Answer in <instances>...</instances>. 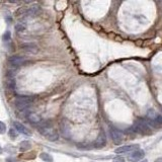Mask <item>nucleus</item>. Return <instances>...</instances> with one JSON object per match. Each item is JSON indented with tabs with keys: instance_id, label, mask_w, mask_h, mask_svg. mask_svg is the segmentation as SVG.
Wrapping results in <instances>:
<instances>
[{
	"instance_id": "20e7f679",
	"label": "nucleus",
	"mask_w": 162,
	"mask_h": 162,
	"mask_svg": "<svg viewBox=\"0 0 162 162\" xmlns=\"http://www.w3.org/2000/svg\"><path fill=\"white\" fill-rule=\"evenodd\" d=\"M41 132H42V134H43L44 136L50 141H57L59 139L58 132H57L55 129L52 128V127H48V126H46V127H43V129L41 130Z\"/></svg>"
},
{
	"instance_id": "f257e3e1",
	"label": "nucleus",
	"mask_w": 162,
	"mask_h": 162,
	"mask_svg": "<svg viewBox=\"0 0 162 162\" xmlns=\"http://www.w3.org/2000/svg\"><path fill=\"white\" fill-rule=\"evenodd\" d=\"M133 130L138 134L144 135V136H150L152 134V130L150 128V125L148 122L143 119H138L136 122L134 123Z\"/></svg>"
},
{
	"instance_id": "b1692460",
	"label": "nucleus",
	"mask_w": 162,
	"mask_h": 162,
	"mask_svg": "<svg viewBox=\"0 0 162 162\" xmlns=\"http://www.w3.org/2000/svg\"><path fill=\"white\" fill-rule=\"evenodd\" d=\"M141 162H147V160H142V161H141Z\"/></svg>"
},
{
	"instance_id": "7ed1b4c3",
	"label": "nucleus",
	"mask_w": 162,
	"mask_h": 162,
	"mask_svg": "<svg viewBox=\"0 0 162 162\" xmlns=\"http://www.w3.org/2000/svg\"><path fill=\"white\" fill-rule=\"evenodd\" d=\"M19 49L28 54H38L40 48L34 42H23L19 45Z\"/></svg>"
},
{
	"instance_id": "ddd939ff",
	"label": "nucleus",
	"mask_w": 162,
	"mask_h": 162,
	"mask_svg": "<svg viewBox=\"0 0 162 162\" xmlns=\"http://www.w3.org/2000/svg\"><path fill=\"white\" fill-rule=\"evenodd\" d=\"M28 29V22L25 19H20V22H19L15 25V32L17 34H22L25 32Z\"/></svg>"
},
{
	"instance_id": "dca6fc26",
	"label": "nucleus",
	"mask_w": 162,
	"mask_h": 162,
	"mask_svg": "<svg viewBox=\"0 0 162 162\" xmlns=\"http://www.w3.org/2000/svg\"><path fill=\"white\" fill-rule=\"evenodd\" d=\"M31 147H32V145L29 141H22L19 145V149L22 150V151H28L29 149H31Z\"/></svg>"
},
{
	"instance_id": "2eb2a0df",
	"label": "nucleus",
	"mask_w": 162,
	"mask_h": 162,
	"mask_svg": "<svg viewBox=\"0 0 162 162\" xmlns=\"http://www.w3.org/2000/svg\"><path fill=\"white\" fill-rule=\"evenodd\" d=\"M26 9H28V7H26V6L19 8V9L16 10V12H15V16L19 17V19H26Z\"/></svg>"
},
{
	"instance_id": "423d86ee",
	"label": "nucleus",
	"mask_w": 162,
	"mask_h": 162,
	"mask_svg": "<svg viewBox=\"0 0 162 162\" xmlns=\"http://www.w3.org/2000/svg\"><path fill=\"white\" fill-rule=\"evenodd\" d=\"M25 62H26V58L20 55H13L9 58L10 65L13 66V67H20L23 64H25Z\"/></svg>"
},
{
	"instance_id": "4468645a",
	"label": "nucleus",
	"mask_w": 162,
	"mask_h": 162,
	"mask_svg": "<svg viewBox=\"0 0 162 162\" xmlns=\"http://www.w3.org/2000/svg\"><path fill=\"white\" fill-rule=\"evenodd\" d=\"M28 120L29 123H32V124H38V123H40L42 121V118L39 113H29L28 115Z\"/></svg>"
},
{
	"instance_id": "f3484780",
	"label": "nucleus",
	"mask_w": 162,
	"mask_h": 162,
	"mask_svg": "<svg viewBox=\"0 0 162 162\" xmlns=\"http://www.w3.org/2000/svg\"><path fill=\"white\" fill-rule=\"evenodd\" d=\"M40 157H41V159H43V160L46 161V162H52L53 161L52 156L49 155L48 153H41Z\"/></svg>"
},
{
	"instance_id": "9b49d317",
	"label": "nucleus",
	"mask_w": 162,
	"mask_h": 162,
	"mask_svg": "<svg viewBox=\"0 0 162 162\" xmlns=\"http://www.w3.org/2000/svg\"><path fill=\"white\" fill-rule=\"evenodd\" d=\"M148 124L156 129H162V116H156L152 118L148 121Z\"/></svg>"
},
{
	"instance_id": "4be33fe9",
	"label": "nucleus",
	"mask_w": 162,
	"mask_h": 162,
	"mask_svg": "<svg viewBox=\"0 0 162 162\" xmlns=\"http://www.w3.org/2000/svg\"><path fill=\"white\" fill-rule=\"evenodd\" d=\"M25 2H26V3H31V2H34V0H23Z\"/></svg>"
},
{
	"instance_id": "a211bd4d",
	"label": "nucleus",
	"mask_w": 162,
	"mask_h": 162,
	"mask_svg": "<svg viewBox=\"0 0 162 162\" xmlns=\"http://www.w3.org/2000/svg\"><path fill=\"white\" fill-rule=\"evenodd\" d=\"M9 137L11 139H15L17 137V133L15 132V130H13V129H10L9 130Z\"/></svg>"
},
{
	"instance_id": "6ab92c4d",
	"label": "nucleus",
	"mask_w": 162,
	"mask_h": 162,
	"mask_svg": "<svg viewBox=\"0 0 162 162\" xmlns=\"http://www.w3.org/2000/svg\"><path fill=\"white\" fill-rule=\"evenodd\" d=\"M5 131H6V126L4 123L0 122V134H4Z\"/></svg>"
},
{
	"instance_id": "6e6552de",
	"label": "nucleus",
	"mask_w": 162,
	"mask_h": 162,
	"mask_svg": "<svg viewBox=\"0 0 162 162\" xmlns=\"http://www.w3.org/2000/svg\"><path fill=\"white\" fill-rule=\"evenodd\" d=\"M144 156H145V152H144V150L138 148V149L135 150V151H133V153L129 156V159H130L131 162H137V161H140L141 159H143Z\"/></svg>"
},
{
	"instance_id": "f03ea898",
	"label": "nucleus",
	"mask_w": 162,
	"mask_h": 162,
	"mask_svg": "<svg viewBox=\"0 0 162 162\" xmlns=\"http://www.w3.org/2000/svg\"><path fill=\"white\" fill-rule=\"evenodd\" d=\"M34 101V97L32 96H26V95H20L17 96L15 100V104L16 107L19 110H25L26 107H29Z\"/></svg>"
},
{
	"instance_id": "9d476101",
	"label": "nucleus",
	"mask_w": 162,
	"mask_h": 162,
	"mask_svg": "<svg viewBox=\"0 0 162 162\" xmlns=\"http://www.w3.org/2000/svg\"><path fill=\"white\" fill-rule=\"evenodd\" d=\"M13 126H14V128H15V130H16L17 132H19V133L25 134V135H28V136H31V135H32V131L29 130V129L26 128L25 126H23L22 123H19V122H14V123H13Z\"/></svg>"
},
{
	"instance_id": "5701e85b",
	"label": "nucleus",
	"mask_w": 162,
	"mask_h": 162,
	"mask_svg": "<svg viewBox=\"0 0 162 162\" xmlns=\"http://www.w3.org/2000/svg\"><path fill=\"white\" fill-rule=\"evenodd\" d=\"M154 162H162V158H157Z\"/></svg>"
},
{
	"instance_id": "1a4fd4ad",
	"label": "nucleus",
	"mask_w": 162,
	"mask_h": 162,
	"mask_svg": "<svg viewBox=\"0 0 162 162\" xmlns=\"http://www.w3.org/2000/svg\"><path fill=\"white\" fill-rule=\"evenodd\" d=\"M94 145L96 148H103V147H104L106 145V134H104L103 131H100V135H98L97 139L96 141H95Z\"/></svg>"
},
{
	"instance_id": "f8f14e48",
	"label": "nucleus",
	"mask_w": 162,
	"mask_h": 162,
	"mask_svg": "<svg viewBox=\"0 0 162 162\" xmlns=\"http://www.w3.org/2000/svg\"><path fill=\"white\" fill-rule=\"evenodd\" d=\"M138 148H139L138 145H127V146H122V147L116 148L115 150V152L116 153H128L131 151H135V150Z\"/></svg>"
},
{
	"instance_id": "412c9836",
	"label": "nucleus",
	"mask_w": 162,
	"mask_h": 162,
	"mask_svg": "<svg viewBox=\"0 0 162 162\" xmlns=\"http://www.w3.org/2000/svg\"><path fill=\"white\" fill-rule=\"evenodd\" d=\"M113 162H126V161L123 157H116L113 159Z\"/></svg>"
},
{
	"instance_id": "aec40b11",
	"label": "nucleus",
	"mask_w": 162,
	"mask_h": 162,
	"mask_svg": "<svg viewBox=\"0 0 162 162\" xmlns=\"http://www.w3.org/2000/svg\"><path fill=\"white\" fill-rule=\"evenodd\" d=\"M11 38V34L9 32H6L5 34L2 35V39H3V41H9Z\"/></svg>"
},
{
	"instance_id": "39448f33",
	"label": "nucleus",
	"mask_w": 162,
	"mask_h": 162,
	"mask_svg": "<svg viewBox=\"0 0 162 162\" xmlns=\"http://www.w3.org/2000/svg\"><path fill=\"white\" fill-rule=\"evenodd\" d=\"M110 134L112 136V139L115 144H121L124 140V135L121 131H119L118 129H116L115 127H110Z\"/></svg>"
},
{
	"instance_id": "0eeeda50",
	"label": "nucleus",
	"mask_w": 162,
	"mask_h": 162,
	"mask_svg": "<svg viewBox=\"0 0 162 162\" xmlns=\"http://www.w3.org/2000/svg\"><path fill=\"white\" fill-rule=\"evenodd\" d=\"M41 6L38 4H32L26 9V17H37L41 13Z\"/></svg>"
}]
</instances>
